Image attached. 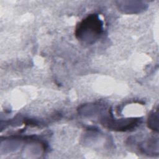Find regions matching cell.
I'll list each match as a JSON object with an SVG mask.
<instances>
[{"mask_svg": "<svg viewBox=\"0 0 159 159\" xmlns=\"http://www.w3.org/2000/svg\"><path fill=\"white\" fill-rule=\"evenodd\" d=\"M103 30V24L97 14H90L77 25L75 35L81 42L92 43L100 38Z\"/></svg>", "mask_w": 159, "mask_h": 159, "instance_id": "cell-1", "label": "cell"}, {"mask_svg": "<svg viewBox=\"0 0 159 159\" xmlns=\"http://www.w3.org/2000/svg\"><path fill=\"white\" fill-rule=\"evenodd\" d=\"M158 111L153 112L152 114H150L149 118L148 119V125L150 128H151L152 130L158 131Z\"/></svg>", "mask_w": 159, "mask_h": 159, "instance_id": "cell-2", "label": "cell"}]
</instances>
